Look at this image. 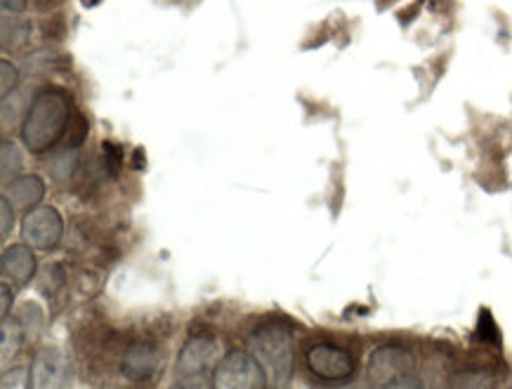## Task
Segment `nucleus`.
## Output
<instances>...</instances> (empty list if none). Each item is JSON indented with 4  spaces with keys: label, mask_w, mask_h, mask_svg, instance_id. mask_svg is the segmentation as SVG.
I'll return each mask as SVG.
<instances>
[{
    "label": "nucleus",
    "mask_w": 512,
    "mask_h": 389,
    "mask_svg": "<svg viewBox=\"0 0 512 389\" xmlns=\"http://www.w3.org/2000/svg\"><path fill=\"white\" fill-rule=\"evenodd\" d=\"M69 121V100L62 90H43L31 102L29 114L24 118L22 140L26 149L34 154H43L59 137L64 135Z\"/></svg>",
    "instance_id": "obj_1"
},
{
    "label": "nucleus",
    "mask_w": 512,
    "mask_h": 389,
    "mask_svg": "<svg viewBox=\"0 0 512 389\" xmlns=\"http://www.w3.org/2000/svg\"><path fill=\"white\" fill-rule=\"evenodd\" d=\"M0 154H3V187H5V184H10L12 180H15V175L22 170L24 156H22V151H19L17 144L10 140L3 142V151H0Z\"/></svg>",
    "instance_id": "obj_16"
},
{
    "label": "nucleus",
    "mask_w": 512,
    "mask_h": 389,
    "mask_svg": "<svg viewBox=\"0 0 512 389\" xmlns=\"http://www.w3.org/2000/svg\"><path fill=\"white\" fill-rule=\"evenodd\" d=\"M64 222L62 215L50 206H36L26 210L24 222H22V236L31 248H52L62 239Z\"/></svg>",
    "instance_id": "obj_6"
},
{
    "label": "nucleus",
    "mask_w": 512,
    "mask_h": 389,
    "mask_svg": "<svg viewBox=\"0 0 512 389\" xmlns=\"http://www.w3.org/2000/svg\"><path fill=\"white\" fill-rule=\"evenodd\" d=\"M0 385H3V389H10V387H19V389H24V387H31V380L26 378V371H24V368H15V371H10L8 375H5V378H3V382H0Z\"/></svg>",
    "instance_id": "obj_20"
},
{
    "label": "nucleus",
    "mask_w": 512,
    "mask_h": 389,
    "mask_svg": "<svg viewBox=\"0 0 512 389\" xmlns=\"http://www.w3.org/2000/svg\"><path fill=\"white\" fill-rule=\"evenodd\" d=\"M31 34V24L26 19H17L5 15L3 17V48H22V45L29 41Z\"/></svg>",
    "instance_id": "obj_13"
},
{
    "label": "nucleus",
    "mask_w": 512,
    "mask_h": 389,
    "mask_svg": "<svg viewBox=\"0 0 512 389\" xmlns=\"http://www.w3.org/2000/svg\"><path fill=\"white\" fill-rule=\"evenodd\" d=\"M0 213H3V227H0V236H3V239H8L12 220H15V210H12V201L8 199V196H3V201H0Z\"/></svg>",
    "instance_id": "obj_22"
},
{
    "label": "nucleus",
    "mask_w": 512,
    "mask_h": 389,
    "mask_svg": "<svg viewBox=\"0 0 512 389\" xmlns=\"http://www.w3.org/2000/svg\"><path fill=\"white\" fill-rule=\"evenodd\" d=\"M220 364V345L215 338L199 335L192 338L177 356V382L175 387L210 389L215 378V368Z\"/></svg>",
    "instance_id": "obj_3"
},
{
    "label": "nucleus",
    "mask_w": 512,
    "mask_h": 389,
    "mask_svg": "<svg viewBox=\"0 0 512 389\" xmlns=\"http://www.w3.org/2000/svg\"><path fill=\"white\" fill-rule=\"evenodd\" d=\"M102 156H104V170L111 177L118 175V170L123 166V151L114 142H102Z\"/></svg>",
    "instance_id": "obj_17"
},
{
    "label": "nucleus",
    "mask_w": 512,
    "mask_h": 389,
    "mask_svg": "<svg viewBox=\"0 0 512 389\" xmlns=\"http://www.w3.org/2000/svg\"><path fill=\"white\" fill-rule=\"evenodd\" d=\"M144 166H147V158H144V151L142 149H135L133 151V168L135 170H142Z\"/></svg>",
    "instance_id": "obj_24"
},
{
    "label": "nucleus",
    "mask_w": 512,
    "mask_h": 389,
    "mask_svg": "<svg viewBox=\"0 0 512 389\" xmlns=\"http://www.w3.org/2000/svg\"><path fill=\"white\" fill-rule=\"evenodd\" d=\"M253 356L262 368L272 375L279 387L291 380L293 373V333L286 323L267 321L262 323L251 338Z\"/></svg>",
    "instance_id": "obj_2"
},
{
    "label": "nucleus",
    "mask_w": 512,
    "mask_h": 389,
    "mask_svg": "<svg viewBox=\"0 0 512 389\" xmlns=\"http://www.w3.org/2000/svg\"><path fill=\"white\" fill-rule=\"evenodd\" d=\"M413 371H416V356L404 347H380L369 359V382L376 387H390V382L413 375Z\"/></svg>",
    "instance_id": "obj_5"
},
{
    "label": "nucleus",
    "mask_w": 512,
    "mask_h": 389,
    "mask_svg": "<svg viewBox=\"0 0 512 389\" xmlns=\"http://www.w3.org/2000/svg\"><path fill=\"white\" fill-rule=\"evenodd\" d=\"M67 283V272H64V267L59 265V262H48L41 269V276H38V290H41L43 295H57L59 288Z\"/></svg>",
    "instance_id": "obj_15"
},
{
    "label": "nucleus",
    "mask_w": 512,
    "mask_h": 389,
    "mask_svg": "<svg viewBox=\"0 0 512 389\" xmlns=\"http://www.w3.org/2000/svg\"><path fill=\"white\" fill-rule=\"evenodd\" d=\"M24 338H26V333H24L19 319L10 321L8 316H5L3 319V364H8L10 356H15L19 352Z\"/></svg>",
    "instance_id": "obj_14"
},
{
    "label": "nucleus",
    "mask_w": 512,
    "mask_h": 389,
    "mask_svg": "<svg viewBox=\"0 0 512 389\" xmlns=\"http://www.w3.org/2000/svg\"><path fill=\"white\" fill-rule=\"evenodd\" d=\"M307 368L312 375L326 382H340L352 378L354 359L350 352L336 345H314L307 352Z\"/></svg>",
    "instance_id": "obj_7"
},
{
    "label": "nucleus",
    "mask_w": 512,
    "mask_h": 389,
    "mask_svg": "<svg viewBox=\"0 0 512 389\" xmlns=\"http://www.w3.org/2000/svg\"><path fill=\"white\" fill-rule=\"evenodd\" d=\"M0 272H3L5 279L12 281V286H26L36 274L34 250H31V246H24V243L8 248L3 253V260H0Z\"/></svg>",
    "instance_id": "obj_10"
},
{
    "label": "nucleus",
    "mask_w": 512,
    "mask_h": 389,
    "mask_svg": "<svg viewBox=\"0 0 512 389\" xmlns=\"http://www.w3.org/2000/svg\"><path fill=\"white\" fill-rule=\"evenodd\" d=\"M31 385L36 389H62L71 385V361L62 349H43L34 359Z\"/></svg>",
    "instance_id": "obj_8"
},
{
    "label": "nucleus",
    "mask_w": 512,
    "mask_h": 389,
    "mask_svg": "<svg viewBox=\"0 0 512 389\" xmlns=\"http://www.w3.org/2000/svg\"><path fill=\"white\" fill-rule=\"evenodd\" d=\"M0 5H3V12H12V15L26 10V0H0Z\"/></svg>",
    "instance_id": "obj_23"
},
{
    "label": "nucleus",
    "mask_w": 512,
    "mask_h": 389,
    "mask_svg": "<svg viewBox=\"0 0 512 389\" xmlns=\"http://www.w3.org/2000/svg\"><path fill=\"white\" fill-rule=\"evenodd\" d=\"M78 166V147H67L50 158L48 173L55 182H69Z\"/></svg>",
    "instance_id": "obj_12"
},
{
    "label": "nucleus",
    "mask_w": 512,
    "mask_h": 389,
    "mask_svg": "<svg viewBox=\"0 0 512 389\" xmlns=\"http://www.w3.org/2000/svg\"><path fill=\"white\" fill-rule=\"evenodd\" d=\"M213 385L218 389H265L267 371L246 352H229L215 368Z\"/></svg>",
    "instance_id": "obj_4"
},
{
    "label": "nucleus",
    "mask_w": 512,
    "mask_h": 389,
    "mask_svg": "<svg viewBox=\"0 0 512 389\" xmlns=\"http://www.w3.org/2000/svg\"><path fill=\"white\" fill-rule=\"evenodd\" d=\"M0 69H3V90H0V97H8L10 92H15V88H17V83H19V71H17V67L12 62H8V59H5L3 64H0Z\"/></svg>",
    "instance_id": "obj_19"
},
{
    "label": "nucleus",
    "mask_w": 512,
    "mask_h": 389,
    "mask_svg": "<svg viewBox=\"0 0 512 389\" xmlns=\"http://www.w3.org/2000/svg\"><path fill=\"white\" fill-rule=\"evenodd\" d=\"M10 302H12V290L3 286V319L10 314Z\"/></svg>",
    "instance_id": "obj_25"
},
{
    "label": "nucleus",
    "mask_w": 512,
    "mask_h": 389,
    "mask_svg": "<svg viewBox=\"0 0 512 389\" xmlns=\"http://www.w3.org/2000/svg\"><path fill=\"white\" fill-rule=\"evenodd\" d=\"M449 385L454 387H491L494 385V380L489 378L487 373H458V378H454L449 382Z\"/></svg>",
    "instance_id": "obj_18"
},
{
    "label": "nucleus",
    "mask_w": 512,
    "mask_h": 389,
    "mask_svg": "<svg viewBox=\"0 0 512 389\" xmlns=\"http://www.w3.org/2000/svg\"><path fill=\"white\" fill-rule=\"evenodd\" d=\"M161 364V349L154 342H135L123 354V375L133 380L152 378Z\"/></svg>",
    "instance_id": "obj_9"
},
{
    "label": "nucleus",
    "mask_w": 512,
    "mask_h": 389,
    "mask_svg": "<svg viewBox=\"0 0 512 389\" xmlns=\"http://www.w3.org/2000/svg\"><path fill=\"white\" fill-rule=\"evenodd\" d=\"M479 335H482V340L498 342V328L489 312H482V319H479Z\"/></svg>",
    "instance_id": "obj_21"
},
{
    "label": "nucleus",
    "mask_w": 512,
    "mask_h": 389,
    "mask_svg": "<svg viewBox=\"0 0 512 389\" xmlns=\"http://www.w3.org/2000/svg\"><path fill=\"white\" fill-rule=\"evenodd\" d=\"M3 189H5V196H8L12 203H15L17 208H24V210L36 208L45 196V184L41 177H36V175L15 177V180H12L10 184H5Z\"/></svg>",
    "instance_id": "obj_11"
}]
</instances>
